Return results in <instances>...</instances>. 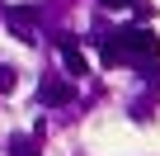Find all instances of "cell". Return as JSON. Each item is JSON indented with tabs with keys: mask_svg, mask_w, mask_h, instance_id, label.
<instances>
[{
	"mask_svg": "<svg viewBox=\"0 0 160 156\" xmlns=\"http://www.w3.org/2000/svg\"><path fill=\"white\" fill-rule=\"evenodd\" d=\"M71 95H75V90H71L66 81H52V76L38 85V100H42V104H71Z\"/></svg>",
	"mask_w": 160,
	"mask_h": 156,
	"instance_id": "cell-4",
	"label": "cell"
},
{
	"mask_svg": "<svg viewBox=\"0 0 160 156\" xmlns=\"http://www.w3.org/2000/svg\"><path fill=\"white\" fill-rule=\"evenodd\" d=\"M19 85V76H14V66H5V62H0V95H10Z\"/></svg>",
	"mask_w": 160,
	"mask_h": 156,
	"instance_id": "cell-7",
	"label": "cell"
},
{
	"mask_svg": "<svg viewBox=\"0 0 160 156\" xmlns=\"http://www.w3.org/2000/svg\"><path fill=\"white\" fill-rule=\"evenodd\" d=\"M10 156H38V142H33V137H19V132H14V137H10Z\"/></svg>",
	"mask_w": 160,
	"mask_h": 156,
	"instance_id": "cell-6",
	"label": "cell"
},
{
	"mask_svg": "<svg viewBox=\"0 0 160 156\" xmlns=\"http://www.w3.org/2000/svg\"><path fill=\"white\" fill-rule=\"evenodd\" d=\"M57 52H61V66H66L71 76H90V66H85V57H80L75 38H57Z\"/></svg>",
	"mask_w": 160,
	"mask_h": 156,
	"instance_id": "cell-2",
	"label": "cell"
},
{
	"mask_svg": "<svg viewBox=\"0 0 160 156\" xmlns=\"http://www.w3.org/2000/svg\"><path fill=\"white\" fill-rule=\"evenodd\" d=\"M113 38H118V47H122V62L141 66L146 76L155 71V57H160V38H155L151 29H118Z\"/></svg>",
	"mask_w": 160,
	"mask_h": 156,
	"instance_id": "cell-1",
	"label": "cell"
},
{
	"mask_svg": "<svg viewBox=\"0 0 160 156\" xmlns=\"http://www.w3.org/2000/svg\"><path fill=\"white\" fill-rule=\"evenodd\" d=\"M104 5H108V10H122V5H132V0H104Z\"/></svg>",
	"mask_w": 160,
	"mask_h": 156,
	"instance_id": "cell-8",
	"label": "cell"
},
{
	"mask_svg": "<svg viewBox=\"0 0 160 156\" xmlns=\"http://www.w3.org/2000/svg\"><path fill=\"white\" fill-rule=\"evenodd\" d=\"M5 24H10V33H14V38L33 43V10H28V5H24V10H19V5H14V10H5Z\"/></svg>",
	"mask_w": 160,
	"mask_h": 156,
	"instance_id": "cell-3",
	"label": "cell"
},
{
	"mask_svg": "<svg viewBox=\"0 0 160 156\" xmlns=\"http://www.w3.org/2000/svg\"><path fill=\"white\" fill-rule=\"evenodd\" d=\"M99 57H104V66H118V62H122V47H118V38H99Z\"/></svg>",
	"mask_w": 160,
	"mask_h": 156,
	"instance_id": "cell-5",
	"label": "cell"
}]
</instances>
